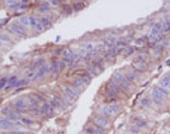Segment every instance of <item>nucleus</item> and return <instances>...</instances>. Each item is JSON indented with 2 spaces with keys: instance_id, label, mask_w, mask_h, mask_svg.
<instances>
[{
  "instance_id": "7c9ffc66",
  "label": "nucleus",
  "mask_w": 170,
  "mask_h": 134,
  "mask_svg": "<svg viewBox=\"0 0 170 134\" xmlns=\"http://www.w3.org/2000/svg\"><path fill=\"white\" fill-rule=\"evenodd\" d=\"M116 47L117 48H120V49H123V48H126V47H128V42L127 41H117L116 42Z\"/></svg>"
},
{
  "instance_id": "79ce46f5",
  "label": "nucleus",
  "mask_w": 170,
  "mask_h": 134,
  "mask_svg": "<svg viewBox=\"0 0 170 134\" xmlns=\"http://www.w3.org/2000/svg\"><path fill=\"white\" fill-rule=\"evenodd\" d=\"M66 67H67V66L65 65V62H64V61H62V60H60V61H59V68H60V72H61V71H64V70L66 68Z\"/></svg>"
},
{
  "instance_id": "a18cd8bd",
  "label": "nucleus",
  "mask_w": 170,
  "mask_h": 134,
  "mask_svg": "<svg viewBox=\"0 0 170 134\" xmlns=\"http://www.w3.org/2000/svg\"><path fill=\"white\" fill-rule=\"evenodd\" d=\"M17 1H20V0H5V3H7L8 5L13 4V3H17Z\"/></svg>"
},
{
  "instance_id": "aec40b11",
  "label": "nucleus",
  "mask_w": 170,
  "mask_h": 134,
  "mask_svg": "<svg viewBox=\"0 0 170 134\" xmlns=\"http://www.w3.org/2000/svg\"><path fill=\"white\" fill-rule=\"evenodd\" d=\"M123 74H124L126 79H127L129 82H132V83H133V82L137 81V75H136L133 71H126V72H123Z\"/></svg>"
},
{
  "instance_id": "f257e3e1",
  "label": "nucleus",
  "mask_w": 170,
  "mask_h": 134,
  "mask_svg": "<svg viewBox=\"0 0 170 134\" xmlns=\"http://www.w3.org/2000/svg\"><path fill=\"white\" fill-rule=\"evenodd\" d=\"M112 80L116 81L118 85H120V87L122 89V91L131 92V91L133 90V83L129 82V81L126 79L124 74H123V72H121V71L114 72V74H113V76H112Z\"/></svg>"
},
{
  "instance_id": "a19ab883",
  "label": "nucleus",
  "mask_w": 170,
  "mask_h": 134,
  "mask_svg": "<svg viewBox=\"0 0 170 134\" xmlns=\"http://www.w3.org/2000/svg\"><path fill=\"white\" fill-rule=\"evenodd\" d=\"M0 42H5V43H10V38H8V36L5 34H0Z\"/></svg>"
},
{
  "instance_id": "37998d69",
  "label": "nucleus",
  "mask_w": 170,
  "mask_h": 134,
  "mask_svg": "<svg viewBox=\"0 0 170 134\" xmlns=\"http://www.w3.org/2000/svg\"><path fill=\"white\" fill-rule=\"evenodd\" d=\"M50 5H51V7H59V5H60V0H51Z\"/></svg>"
},
{
  "instance_id": "39448f33",
  "label": "nucleus",
  "mask_w": 170,
  "mask_h": 134,
  "mask_svg": "<svg viewBox=\"0 0 170 134\" xmlns=\"http://www.w3.org/2000/svg\"><path fill=\"white\" fill-rule=\"evenodd\" d=\"M2 114L4 116H7V118H9L12 121L14 120H18L22 118V114H20V111L19 110H15V109H10V108H4L2 110Z\"/></svg>"
},
{
  "instance_id": "1a4fd4ad",
  "label": "nucleus",
  "mask_w": 170,
  "mask_h": 134,
  "mask_svg": "<svg viewBox=\"0 0 170 134\" xmlns=\"http://www.w3.org/2000/svg\"><path fill=\"white\" fill-rule=\"evenodd\" d=\"M74 76L80 77V79L84 80L85 82L88 83V85H89L90 81H92V79H93V77L87 72V70H85V68H84V70H75V72H74Z\"/></svg>"
},
{
  "instance_id": "c85d7f7f",
  "label": "nucleus",
  "mask_w": 170,
  "mask_h": 134,
  "mask_svg": "<svg viewBox=\"0 0 170 134\" xmlns=\"http://www.w3.org/2000/svg\"><path fill=\"white\" fill-rule=\"evenodd\" d=\"M38 12L39 13H47L50 12V4H41L39 5V8H38Z\"/></svg>"
},
{
  "instance_id": "473e14b6",
  "label": "nucleus",
  "mask_w": 170,
  "mask_h": 134,
  "mask_svg": "<svg viewBox=\"0 0 170 134\" xmlns=\"http://www.w3.org/2000/svg\"><path fill=\"white\" fill-rule=\"evenodd\" d=\"M31 111H32V114H33V115H36V116H41V115H43L41 108H31Z\"/></svg>"
},
{
  "instance_id": "6e6552de",
  "label": "nucleus",
  "mask_w": 170,
  "mask_h": 134,
  "mask_svg": "<svg viewBox=\"0 0 170 134\" xmlns=\"http://www.w3.org/2000/svg\"><path fill=\"white\" fill-rule=\"evenodd\" d=\"M84 133L85 134H105V129L93 124V125H88L87 128H85Z\"/></svg>"
},
{
  "instance_id": "393cba45",
  "label": "nucleus",
  "mask_w": 170,
  "mask_h": 134,
  "mask_svg": "<svg viewBox=\"0 0 170 134\" xmlns=\"http://www.w3.org/2000/svg\"><path fill=\"white\" fill-rule=\"evenodd\" d=\"M74 56V52L71 48H64L61 51V57H72Z\"/></svg>"
},
{
  "instance_id": "cd10ccee",
  "label": "nucleus",
  "mask_w": 170,
  "mask_h": 134,
  "mask_svg": "<svg viewBox=\"0 0 170 134\" xmlns=\"http://www.w3.org/2000/svg\"><path fill=\"white\" fill-rule=\"evenodd\" d=\"M39 22H41V23L44 25V28H48V27H51V20L48 19V16H41V18L38 19Z\"/></svg>"
},
{
  "instance_id": "72a5a7b5",
  "label": "nucleus",
  "mask_w": 170,
  "mask_h": 134,
  "mask_svg": "<svg viewBox=\"0 0 170 134\" xmlns=\"http://www.w3.org/2000/svg\"><path fill=\"white\" fill-rule=\"evenodd\" d=\"M35 31L37 32V33H42L43 31H44V25L41 23V22L38 20V23H37V25L35 27Z\"/></svg>"
},
{
  "instance_id": "f03ea898",
  "label": "nucleus",
  "mask_w": 170,
  "mask_h": 134,
  "mask_svg": "<svg viewBox=\"0 0 170 134\" xmlns=\"http://www.w3.org/2000/svg\"><path fill=\"white\" fill-rule=\"evenodd\" d=\"M120 110H121V106L116 103H112V104H108V105H103V106L99 108L100 114L107 116V118H108V116H114L116 114L120 113Z\"/></svg>"
},
{
  "instance_id": "b1692460",
  "label": "nucleus",
  "mask_w": 170,
  "mask_h": 134,
  "mask_svg": "<svg viewBox=\"0 0 170 134\" xmlns=\"http://www.w3.org/2000/svg\"><path fill=\"white\" fill-rule=\"evenodd\" d=\"M159 86H161V87H170V79H169V76H165V77H162V79L160 80V85Z\"/></svg>"
},
{
  "instance_id": "ddd939ff",
  "label": "nucleus",
  "mask_w": 170,
  "mask_h": 134,
  "mask_svg": "<svg viewBox=\"0 0 170 134\" xmlns=\"http://www.w3.org/2000/svg\"><path fill=\"white\" fill-rule=\"evenodd\" d=\"M41 110H42V113L43 114H46V115H51L55 111V109L51 106V104L48 101H43L42 105H41Z\"/></svg>"
},
{
  "instance_id": "a211bd4d",
  "label": "nucleus",
  "mask_w": 170,
  "mask_h": 134,
  "mask_svg": "<svg viewBox=\"0 0 170 134\" xmlns=\"http://www.w3.org/2000/svg\"><path fill=\"white\" fill-rule=\"evenodd\" d=\"M147 61H149V56H147L146 53H140L133 58L135 63H146Z\"/></svg>"
},
{
  "instance_id": "6ab92c4d",
  "label": "nucleus",
  "mask_w": 170,
  "mask_h": 134,
  "mask_svg": "<svg viewBox=\"0 0 170 134\" xmlns=\"http://www.w3.org/2000/svg\"><path fill=\"white\" fill-rule=\"evenodd\" d=\"M132 121H133L135 127H137V128H145V127H147V121H146V120H144L142 118H138V116H136V118H133V119H132Z\"/></svg>"
},
{
  "instance_id": "c9c22d12",
  "label": "nucleus",
  "mask_w": 170,
  "mask_h": 134,
  "mask_svg": "<svg viewBox=\"0 0 170 134\" xmlns=\"http://www.w3.org/2000/svg\"><path fill=\"white\" fill-rule=\"evenodd\" d=\"M20 120H22V123H23L24 125H32L33 123H35V121H33L32 119H29V118H23V116H22V118H20Z\"/></svg>"
},
{
  "instance_id": "f3484780",
  "label": "nucleus",
  "mask_w": 170,
  "mask_h": 134,
  "mask_svg": "<svg viewBox=\"0 0 170 134\" xmlns=\"http://www.w3.org/2000/svg\"><path fill=\"white\" fill-rule=\"evenodd\" d=\"M50 74H53L55 76H57L60 74V68H59V61L53 60L50 65Z\"/></svg>"
},
{
  "instance_id": "4c0bfd02",
  "label": "nucleus",
  "mask_w": 170,
  "mask_h": 134,
  "mask_svg": "<svg viewBox=\"0 0 170 134\" xmlns=\"http://www.w3.org/2000/svg\"><path fill=\"white\" fill-rule=\"evenodd\" d=\"M37 23H38V19L37 18H35V16H29V24H31V27L35 28L37 25Z\"/></svg>"
},
{
  "instance_id": "8fccbe9b",
  "label": "nucleus",
  "mask_w": 170,
  "mask_h": 134,
  "mask_svg": "<svg viewBox=\"0 0 170 134\" xmlns=\"http://www.w3.org/2000/svg\"><path fill=\"white\" fill-rule=\"evenodd\" d=\"M168 76H169V79H170V74H169V75H168Z\"/></svg>"
},
{
  "instance_id": "5701e85b",
  "label": "nucleus",
  "mask_w": 170,
  "mask_h": 134,
  "mask_svg": "<svg viewBox=\"0 0 170 134\" xmlns=\"http://www.w3.org/2000/svg\"><path fill=\"white\" fill-rule=\"evenodd\" d=\"M19 25H22L23 28L31 27V24H29V16H22V18L19 19Z\"/></svg>"
},
{
  "instance_id": "2f4dec72",
  "label": "nucleus",
  "mask_w": 170,
  "mask_h": 134,
  "mask_svg": "<svg viewBox=\"0 0 170 134\" xmlns=\"http://www.w3.org/2000/svg\"><path fill=\"white\" fill-rule=\"evenodd\" d=\"M151 103H152V100L150 99V98H144L142 100H141V105H142V106H147V108H149L150 106V105H151Z\"/></svg>"
},
{
  "instance_id": "a878e982",
  "label": "nucleus",
  "mask_w": 170,
  "mask_h": 134,
  "mask_svg": "<svg viewBox=\"0 0 170 134\" xmlns=\"http://www.w3.org/2000/svg\"><path fill=\"white\" fill-rule=\"evenodd\" d=\"M43 65H44V60H43V58H39L38 61H36V62L32 65V70H33V71H37L39 67L43 66Z\"/></svg>"
},
{
  "instance_id": "412c9836",
  "label": "nucleus",
  "mask_w": 170,
  "mask_h": 134,
  "mask_svg": "<svg viewBox=\"0 0 170 134\" xmlns=\"http://www.w3.org/2000/svg\"><path fill=\"white\" fill-rule=\"evenodd\" d=\"M52 99L57 101L59 106H60L61 109H66V108H67V101H65V99H62L61 96H57V95H53Z\"/></svg>"
},
{
  "instance_id": "4be33fe9",
  "label": "nucleus",
  "mask_w": 170,
  "mask_h": 134,
  "mask_svg": "<svg viewBox=\"0 0 170 134\" xmlns=\"http://www.w3.org/2000/svg\"><path fill=\"white\" fill-rule=\"evenodd\" d=\"M136 51V48L135 47H126V48H123L121 49V53H123L124 57H129L131 54H133Z\"/></svg>"
},
{
  "instance_id": "09e8293b",
  "label": "nucleus",
  "mask_w": 170,
  "mask_h": 134,
  "mask_svg": "<svg viewBox=\"0 0 170 134\" xmlns=\"http://www.w3.org/2000/svg\"><path fill=\"white\" fill-rule=\"evenodd\" d=\"M0 47H2V42H0Z\"/></svg>"
},
{
  "instance_id": "0eeeda50",
  "label": "nucleus",
  "mask_w": 170,
  "mask_h": 134,
  "mask_svg": "<svg viewBox=\"0 0 170 134\" xmlns=\"http://www.w3.org/2000/svg\"><path fill=\"white\" fill-rule=\"evenodd\" d=\"M105 89H107V91H111L112 94L117 95V96H120V95L123 92V91H122V89L120 87V85H118L116 81H113V80H111L108 83H107V85H105Z\"/></svg>"
},
{
  "instance_id": "bb28decb",
  "label": "nucleus",
  "mask_w": 170,
  "mask_h": 134,
  "mask_svg": "<svg viewBox=\"0 0 170 134\" xmlns=\"http://www.w3.org/2000/svg\"><path fill=\"white\" fill-rule=\"evenodd\" d=\"M61 60L64 61L65 65H66L67 67H72L74 65H75V61H74V58H72V57H62Z\"/></svg>"
},
{
  "instance_id": "2eb2a0df",
  "label": "nucleus",
  "mask_w": 170,
  "mask_h": 134,
  "mask_svg": "<svg viewBox=\"0 0 170 134\" xmlns=\"http://www.w3.org/2000/svg\"><path fill=\"white\" fill-rule=\"evenodd\" d=\"M48 72H50V66L44 63L43 66H41V67H39V68L36 71V77H37V79H41L42 76H44L46 74H48Z\"/></svg>"
},
{
  "instance_id": "9d476101",
  "label": "nucleus",
  "mask_w": 170,
  "mask_h": 134,
  "mask_svg": "<svg viewBox=\"0 0 170 134\" xmlns=\"http://www.w3.org/2000/svg\"><path fill=\"white\" fill-rule=\"evenodd\" d=\"M10 31H12L14 34H17V36H19V37H27V33H26V31H24V28L22 27V25H19V24H10Z\"/></svg>"
},
{
  "instance_id": "9b49d317",
  "label": "nucleus",
  "mask_w": 170,
  "mask_h": 134,
  "mask_svg": "<svg viewBox=\"0 0 170 134\" xmlns=\"http://www.w3.org/2000/svg\"><path fill=\"white\" fill-rule=\"evenodd\" d=\"M12 127H14V123L10 120L9 118L7 116H4V118H0V129H10Z\"/></svg>"
},
{
  "instance_id": "f704fd0d",
  "label": "nucleus",
  "mask_w": 170,
  "mask_h": 134,
  "mask_svg": "<svg viewBox=\"0 0 170 134\" xmlns=\"http://www.w3.org/2000/svg\"><path fill=\"white\" fill-rule=\"evenodd\" d=\"M161 28H162V33H170V23L164 22L161 24Z\"/></svg>"
},
{
  "instance_id": "423d86ee",
  "label": "nucleus",
  "mask_w": 170,
  "mask_h": 134,
  "mask_svg": "<svg viewBox=\"0 0 170 134\" xmlns=\"http://www.w3.org/2000/svg\"><path fill=\"white\" fill-rule=\"evenodd\" d=\"M61 90L64 91L65 94V96L69 99V100H75L77 96H79V94L75 91V89H74L72 86H69V85H62L61 86Z\"/></svg>"
},
{
  "instance_id": "49530a36",
  "label": "nucleus",
  "mask_w": 170,
  "mask_h": 134,
  "mask_svg": "<svg viewBox=\"0 0 170 134\" xmlns=\"http://www.w3.org/2000/svg\"><path fill=\"white\" fill-rule=\"evenodd\" d=\"M10 134H27L26 132H20V130H13Z\"/></svg>"
},
{
  "instance_id": "dca6fc26",
  "label": "nucleus",
  "mask_w": 170,
  "mask_h": 134,
  "mask_svg": "<svg viewBox=\"0 0 170 134\" xmlns=\"http://www.w3.org/2000/svg\"><path fill=\"white\" fill-rule=\"evenodd\" d=\"M19 81V77L18 76H10L9 80H8V83H7V90H12V89L17 87V83Z\"/></svg>"
},
{
  "instance_id": "4468645a",
  "label": "nucleus",
  "mask_w": 170,
  "mask_h": 134,
  "mask_svg": "<svg viewBox=\"0 0 170 134\" xmlns=\"http://www.w3.org/2000/svg\"><path fill=\"white\" fill-rule=\"evenodd\" d=\"M27 108H28V104L24 101L23 99H17L14 101V109L15 110L22 111V110H26Z\"/></svg>"
},
{
  "instance_id": "7ed1b4c3",
  "label": "nucleus",
  "mask_w": 170,
  "mask_h": 134,
  "mask_svg": "<svg viewBox=\"0 0 170 134\" xmlns=\"http://www.w3.org/2000/svg\"><path fill=\"white\" fill-rule=\"evenodd\" d=\"M168 95H169L168 89H165V87H161V86H157V87H155L154 90H152V92H151L152 100H154L155 103H157V104H161V101H162V100L168 96Z\"/></svg>"
},
{
  "instance_id": "de8ad7c7",
  "label": "nucleus",
  "mask_w": 170,
  "mask_h": 134,
  "mask_svg": "<svg viewBox=\"0 0 170 134\" xmlns=\"http://www.w3.org/2000/svg\"><path fill=\"white\" fill-rule=\"evenodd\" d=\"M162 134H170V133H166V132H164V133H162Z\"/></svg>"
},
{
  "instance_id": "58836bf2",
  "label": "nucleus",
  "mask_w": 170,
  "mask_h": 134,
  "mask_svg": "<svg viewBox=\"0 0 170 134\" xmlns=\"http://www.w3.org/2000/svg\"><path fill=\"white\" fill-rule=\"evenodd\" d=\"M84 8V3H77L72 7V10H75V12H77V10H81Z\"/></svg>"
},
{
  "instance_id": "20e7f679",
  "label": "nucleus",
  "mask_w": 170,
  "mask_h": 134,
  "mask_svg": "<svg viewBox=\"0 0 170 134\" xmlns=\"http://www.w3.org/2000/svg\"><path fill=\"white\" fill-rule=\"evenodd\" d=\"M93 123L95 125H98V127H100V128H103V129H108V128H111V120L107 118V116H104V115H95V116H93Z\"/></svg>"
},
{
  "instance_id": "f8f14e48",
  "label": "nucleus",
  "mask_w": 170,
  "mask_h": 134,
  "mask_svg": "<svg viewBox=\"0 0 170 134\" xmlns=\"http://www.w3.org/2000/svg\"><path fill=\"white\" fill-rule=\"evenodd\" d=\"M85 70H87V72L88 74L92 76V77H95V76H98L99 74H100V70L99 68H97V67H95L94 65H92V63H89L87 67H85Z\"/></svg>"
},
{
  "instance_id": "ea45409f",
  "label": "nucleus",
  "mask_w": 170,
  "mask_h": 134,
  "mask_svg": "<svg viewBox=\"0 0 170 134\" xmlns=\"http://www.w3.org/2000/svg\"><path fill=\"white\" fill-rule=\"evenodd\" d=\"M28 82H29V80H28V79H22V80H19V81H18V83H17V87H19V86H24V85H27Z\"/></svg>"
},
{
  "instance_id": "3c124183",
  "label": "nucleus",
  "mask_w": 170,
  "mask_h": 134,
  "mask_svg": "<svg viewBox=\"0 0 170 134\" xmlns=\"http://www.w3.org/2000/svg\"><path fill=\"white\" fill-rule=\"evenodd\" d=\"M83 134H85V133H83Z\"/></svg>"
},
{
  "instance_id": "c756f323",
  "label": "nucleus",
  "mask_w": 170,
  "mask_h": 134,
  "mask_svg": "<svg viewBox=\"0 0 170 134\" xmlns=\"http://www.w3.org/2000/svg\"><path fill=\"white\" fill-rule=\"evenodd\" d=\"M83 48H84L87 52H92V51H94V49H95V44H94V43H92V42L85 43Z\"/></svg>"
},
{
  "instance_id": "e433bc0d",
  "label": "nucleus",
  "mask_w": 170,
  "mask_h": 134,
  "mask_svg": "<svg viewBox=\"0 0 170 134\" xmlns=\"http://www.w3.org/2000/svg\"><path fill=\"white\" fill-rule=\"evenodd\" d=\"M7 83H8L7 77H2V79H0V90H3V89L7 86Z\"/></svg>"
},
{
  "instance_id": "c03bdc74",
  "label": "nucleus",
  "mask_w": 170,
  "mask_h": 134,
  "mask_svg": "<svg viewBox=\"0 0 170 134\" xmlns=\"http://www.w3.org/2000/svg\"><path fill=\"white\" fill-rule=\"evenodd\" d=\"M64 13H66V14H71V13H72V8H69L67 5H65V7H64Z\"/></svg>"
}]
</instances>
